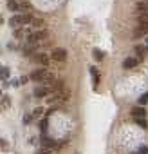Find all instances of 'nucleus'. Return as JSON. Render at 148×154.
<instances>
[{"instance_id":"obj_1","label":"nucleus","mask_w":148,"mask_h":154,"mask_svg":"<svg viewBox=\"0 0 148 154\" xmlns=\"http://www.w3.org/2000/svg\"><path fill=\"white\" fill-rule=\"evenodd\" d=\"M31 80H35V82H40V84H44L47 87H51L52 84H54V80H52V75L49 73L47 69H36L31 73Z\"/></svg>"},{"instance_id":"obj_2","label":"nucleus","mask_w":148,"mask_h":154,"mask_svg":"<svg viewBox=\"0 0 148 154\" xmlns=\"http://www.w3.org/2000/svg\"><path fill=\"white\" fill-rule=\"evenodd\" d=\"M45 38H47V31H45V29H42V31H33V33L27 36V44L33 45V47H36L38 44L44 42Z\"/></svg>"},{"instance_id":"obj_3","label":"nucleus","mask_w":148,"mask_h":154,"mask_svg":"<svg viewBox=\"0 0 148 154\" xmlns=\"http://www.w3.org/2000/svg\"><path fill=\"white\" fill-rule=\"evenodd\" d=\"M51 56L54 58L56 62H63L67 58V51L63 47H54V49H52V53H51Z\"/></svg>"},{"instance_id":"obj_4","label":"nucleus","mask_w":148,"mask_h":154,"mask_svg":"<svg viewBox=\"0 0 148 154\" xmlns=\"http://www.w3.org/2000/svg\"><path fill=\"white\" fill-rule=\"evenodd\" d=\"M9 26H11V27H15V29H18L20 26H25L24 13H22V15H15V16H11V20H9Z\"/></svg>"},{"instance_id":"obj_5","label":"nucleus","mask_w":148,"mask_h":154,"mask_svg":"<svg viewBox=\"0 0 148 154\" xmlns=\"http://www.w3.org/2000/svg\"><path fill=\"white\" fill-rule=\"evenodd\" d=\"M141 62V58H126L123 62V67L125 69H132V67H137V64Z\"/></svg>"},{"instance_id":"obj_6","label":"nucleus","mask_w":148,"mask_h":154,"mask_svg":"<svg viewBox=\"0 0 148 154\" xmlns=\"http://www.w3.org/2000/svg\"><path fill=\"white\" fill-rule=\"evenodd\" d=\"M132 116H135V118H144V116H146V111H144V107H141V105L134 107V109H132Z\"/></svg>"},{"instance_id":"obj_7","label":"nucleus","mask_w":148,"mask_h":154,"mask_svg":"<svg viewBox=\"0 0 148 154\" xmlns=\"http://www.w3.org/2000/svg\"><path fill=\"white\" fill-rule=\"evenodd\" d=\"M31 26L35 27V31H42L45 27V22H44V18H33V22H31Z\"/></svg>"},{"instance_id":"obj_8","label":"nucleus","mask_w":148,"mask_h":154,"mask_svg":"<svg viewBox=\"0 0 148 154\" xmlns=\"http://www.w3.org/2000/svg\"><path fill=\"white\" fill-rule=\"evenodd\" d=\"M35 60L38 62V64H42V65H49V56H47V55H44V53L35 55Z\"/></svg>"},{"instance_id":"obj_9","label":"nucleus","mask_w":148,"mask_h":154,"mask_svg":"<svg viewBox=\"0 0 148 154\" xmlns=\"http://www.w3.org/2000/svg\"><path fill=\"white\" fill-rule=\"evenodd\" d=\"M90 75H92V84H94V87H98V82H99L98 69H96V67H90Z\"/></svg>"},{"instance_id":"obj_10","label":"nucleus","mask_w":148,"mask_h":154,"mask_svg":"<svg viewBox=\"0 0 148 154\" xmlns=\"http://www.w3.org/2000/svg\"><path fill=\"white\" fill-rule=\"evenodd\" d=\"M42 140H44L45 149H54V147H56V141H54V140H51V138H47V136H44Z\"/></svg>"},{"instance_id":"obj_11","label":"nucleus","mask_w":148,"mask_h":154,"mask_svg":"<svg viewBox=\"0 0 148 154\" xmlns=\"http://www.w3.org/2000/svg\"><path fill=\"white\" fill-rule=\"evenodd\" d=\"M47 91H49L47 85H44V87H36V89H35V96H45Z\"/></svg>"},{"instance_id":"obj_12","label":"nucleus","mask_w":148,"mask_h":154,"mask_svg":"<svg viewBox=\"0 0 148 154\" xmlns=\"http://www.w3.org/2000/svg\"><path fill=\"white\" fill-rule=\"evenodd\" d=\"M137 104H139L141 107H144L148 104V92H143V94L139 96V100H137Z\"/></svg>"},{"instance_id":"obj_13","label":"nucleus","mask_w":148,"mask_h":154,"mask_svg":"<svg viewBox=\"0 0 148 154\" xmlns=\"http://www.w3.org/2000/svg\"><path fill=\"white\" fill-rule=\"evenodd\" d=\"M135 53L143 58V56L146 55V45H137V47H135Z\"/></svg>"},{"instance_id":"obj_14","label":"nucleus","mask_w":148,"mask_h":154,"mask_svg":"<svg viewBox=\"0 0 148 154\" xmlns=\"http://www.w3.org/2000/svg\"><path fill=\"white\" fill-rule=\"evenodd\" d=\"M92 55H94V58H96V60H103V56H105V53H103L101 49H94Z\"/></svg>"},{"instance_id":"obj_15","label":"nucleus","mask_w":148,"mask_h":154,"mask_svg":"<svg viewBox=\"0 0 148 154\" xmlns=\"http://www.w3.org/2000/svg\"><path fill=\"white\" fill-rule=\"evenodd\" d=\"M139 13V22H146L148 20V9H144V11H137Z\"/></svg>"},{"instance_id":"obj_16","label":"nucleus","mask_w":148,"mask_h":154,"mask_svg":"<svg viewBox=\"0 0 148 154\" xmlns=\"http://www.w3.org/2000/svg\"><path fill=\"white\" fill-rule=\"evenodd\" d=\"M7 7L11 9V11H16V9H20V6L15 2V0H9V2H7Z\"/></svg>"},{"instance_id":"obj_17","label":"nucleus","mask_w":148,"mask_h":154,"mask_svg":"<svg viewBox=\"0 0 148 154\" xmlns=\"http://www.w3.org/2000/svg\"><path fill=\"white\" fill-rule=\"evenodd\" d=\"M20 9H22V11L25 13V11H31V6H29V4L25 2V0H24V2H22V4H20Z\"/></svg>"},{"instance_id":"obj_18","label":"nucleus","mask_w":148,"mask_h":154,"mask_svg":"<svg viewBox=\"0 0 148 154\" xmlns=\"http://www.w3.org/2000/svg\"><path fill=\"white\" fill-rule=\"evenodd\" d=\"M42 114H44V109H42V107H38V109H35V112H33V116H35V118H40Z\"/></svg>"},{"instance_id":"obj_19","label":"nucleus","mask_w":148,"mask_h":154,"mask_svg":"<svg viewBox=\"0 0 148 154\" xmlns=\"http://www.w3.org/2000/svg\"><path fill=\"white\" fill-rule=\"evenodd\" d=\"M139 27L144 31V33H146V36H148V20H146V22H139Z\"/></svg>"},{"instance_id":"obj_20","label":"nucleus","mask_w":148,"mask_h":154,"mask_svg":"<svg viewBox=\"0 0 148 154\" xmlns=\"http://www.w3.org/2000/svg\"><path fill=\"white\" fill-rule=\"evenodd\" d=\"M135 121H137V123H139V125H141V127H144V129L148 127V123H146V120H144V118H135Z\"/></svg>"},{"instance_id":"obj_21","label":"nucleus","mask_w":148,"mask_h":154,"mask_svg":"<svg viewBox=\"0 0 148 154\" xmlns=\"http://www.w3.org/2000/svg\"><path fill=\"white\" fill-rule=\"evenodd\" d=\"M45 131H47V118L42 120V132H44V136H45Z\"/></svg>"},{"instance_id":"obj_22","label":"nucleus","mask_w":148,"mask_h":154,"mask_svg":"<svg viewBox=\"0 0 148 154\" xmlns=\"http://www.w3.org/2000/svg\"><path fill=\"white\" fill-rule=\"evenodd\" d=\"M0 75H2L4 80H7V76H9V69H7V67H2V73H0Z\"/></svg>"},{"instance_id":"obj_23","label":"nucleus","mask_w":148,"mask_h":154,"mask_svg":"<svg viewBox=\"0 0 148 154\" xmlns=\"http://www.w3.org/2000/svg\"><path fill=\"white\" fill-rule=\"evenodd\" d=\"M36 154H52V150H51V149H42V150L36 152Z\"/></svg>"},{"instance_id":"obj_24","label":"nucleus","mask_w":148,"mask_h":154,"mask_svg":"<svg viewBox=\"0 0 148 154\" xmlns=\"http://www.w3.org/2000/svg\"><path fill=\"white\" fill-rule=\"evenodd\" d=\"M7 104H9V98L4 96V98H2V107H7Z\"/></svg>"},{"instance_id":"obj_25","label":"nucleus","mask_w":148,"mask_h":154,"mask_svg":"<svg viewBox=\"0 0 148 154\" xmlns=\"http://www.w3.org/2000/svg\"><path fill=\"white\" fill-rule=\"evenodd\" d=\"M137 154H148V149H146V147H141V149H139V152H137Z\"/></svg>"},{"instance_id":"obj_26","label":"nucleus","mask_w":148,"mask_h":154,"mask_svg":"<svg viewBox=\"0 0 148 154\" xmlns=\"http://www.w3.org/2000/svg\"><path fill=\"white\" fill-rule=\"evenodd\" d=\"M18 80H20V84H27V78H25V76H22V78H18Z\"/></svg>"},{"instance_id":"obj_27","label":"nucleus","mask_w":148,"mask_h":154,"mask_svg":"<svg viewBox=\"0 0 148 154\" xmlns=\"http://www.w3.org/2000/svg\"><path fill=\"white\" fill-rule=\"evenodd\" d=\"M146 45H148V36H146Z\"/></svg>"},{"instance_id":"obj_28","label":"nucleus","mask_w":148,"mask_h":154,"mask_svg":"<svg viewBox=\"0 0 148 154\" xmlns=\"http://www.w3.org/2000/svg\"><path fill=\"white\" fill-rule=\"evenodd\" d=\"M22 2H24V0H22Z\"/></svg>"}]
</instances>
